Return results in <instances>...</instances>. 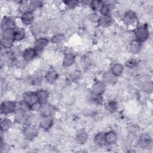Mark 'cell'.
Masks as SVG:
<instances>
[{"label":"cell","mask_w":153,"mask_h":153,"mask_svg":"<svg viewBox=\"0 0 153 153\" xmlns=\"http://www.w3.org/2000/svg\"><path fill=\"white\" fill-rule=\"evenodd\" d=\"M136 40L139 42L145 41L149 36V30L146 25H142L136 29L135 31Z\"/></svg>","instance_id":"cell-1"},{"label":"cell","mask_w":153,"mask_h":153,"mask_svg":"<svg viewBox=\"0 0 153 153\" xmlns=\"http://www.w3.org/2000/svg\"><path fill=\"white\" fill-rule=\"evenodd\" d=\"M16 109V104L11 101H5L1 106V113L4 114H10Z\"/></svg>","instance_id":"cell-2"},{"label":"cell","mask_w":153,"mask_h":153,"mask_svg":"<svg viewBox=\"0 0 153 153\" xmlns=\"http://www.w3.org/2000/svg\"><path fill=\"white\" fill-rule=\"evenodd\" d=\"M23 102H25L29 107L39 102L36 93L30 92L25 93L23 96Z\"/></svg>","instance_id":"cell-3"},{"label":"cell","mask_w":153,"mask_h":153,"mask_svg":"<svg viewBox=\"0 0 153 153\" xmlns=\"http://www.w3.org/2000/svg\"><path fill=\"white\" fill-rule=\"evenodd\" d=\"M151 141L152 140L151 136L148 134H144L140 137L138 141V144L141 148H146L150 145Z\"/></svg>","instance_id":"cell-4"},{"label":"cell","mask_w":153,"mask_h":153,"mask_svg":"<svg viewBox=\"0 0 153 153\" xmlns=\"http://www.w3.org/2000/svg\"><path fill=\"white\" fill-rule=\"evenodd\" d=\"M36 51L35 48H28L26 49L23 53V59L26 61H30L32 60L36 55Z\"/></svg>","instance_id":"cell-5"},{"label":"cell","mask_w":153,"mask_h":153,"mask_svg":"<svg viewBox=\"0 0 153 153\" xmlns=\"http://www.w3.org/2000/svg\"><path fill=\"white\" fill-rule=\"evenodd\" d=\"M105 90V84L102 81H98L96 82L92 87V91L93 94L101 95L104 93Z\"/></svg>","instance_id":"cell-6"},{"label":"cell","mask_w":153,"mask_h":153,"mask_svg":"<svg viewBox=\"0 0 153 153\" xmlns=\"http://www.w3.org/2000/svg\"><path fill=\"white\" fill-rule=\"evenodd\" d=\"M24 134L27 139H32L37 134V129L34 126H29L25 128Z\"/></svg>","instance_id":"cell-7"},{"label":"cell","mask_w":153,"mask_h":153,"mask_svg":"<svg viewBox=\"0 0 153 153\" xmlns=\"http://www.w3.org/2000/svg\"><path fill=\"white\" fill-rule=\"evenodd\" d=\"M48 43V40L45 38H39L35 42V49L38 52L42 50Z\"/></svg>","instance_id":"cell-8"},{"label":"cell","mask_w":153,"mask_h":153,"mask_svg":"<svg viewBox=\"0 0 153 153\" xmlns=\"http://www.w3.org/2000/svg\"><path fill=\"white\" fill-rule=\"evenodd\" d=\"M21 20L22 23L25 25H30L33 20V15L31 11H27L23 13L22 16Z\"/></svg>","instance_id":"cell-9"},{"label":"cell","mask_w":153,"mask_h":153,"mask_svg":"<svg viewBox=\"0 0 153 153\" xmlns=\"http://www.w3.org/2000/svg\"><path fill=\"white\" fill-rule=\"evenodd\" d=\"M136 19V18L134 13L130 11L126 12L123 17V21L124 23L128 25L134 23Z\"/></svg>","instance_id":"cell-10"},{"label":"cell","mask_w":153,"mask_h":153,"mask_svg":"<svg viewBox=\"0 0 153 153\" xmlns=\"http://www.w3.org/2000/svg\"><path fill=\"white\" fill-rule=\"evenodd\" d=\"M26 32L22 27L14 28V40L21 41L25 37Z\"/></svg>","instance_id":"cell-11"},{"label":"cell","mask_w":153,"mask_h":153,"mask_svg":"<svg viewBox=\"0 0 153 153\" xmlns=\"http://www.w3.org/2000/svg\"><path fill=\"white\" fill-rule=\"evenodd\" d=\"M105 143L108 144H114L117 140V136L114 131H109L105 134Z\"/></svg>","instance_id":"cell-12"},{"label":"cell","mask_w":153,"mask_h":153,"mask_svg":"<svg viewBox=\"0 0 153 153\" xmlns=\"http://www.w3.org/2000/svg\"><path fill=\"white\" fill-rule=\"evenodd\" d=\"M87 134L84 130H79L76 134V142L80 144L84 143L87 139Z\"/></svg>","instance_id":"cell-13"},{"label":"cell","mask_w":153,"mask_h":153,"mask_svg":"<svg viewBox=\"0 0 153 153\" xmlns=\"http://www.w3.org/2000/svg\"><path fill=\"white\" fill-rule=\"evenodd\" d=\"M38 101L42 104H45L48 99V93L46 90H40L36 93Z\"/></svg>","instance_id":"cell-14"},{"label":"cell","mask_w":153,"mask_h":153,"mask_svg":"<svg viewBox=\"0 0 153 153\" xmlns=\"http://www.w3.org/2000/svg\"><path fill=\"white\" fill-rule=\"evenodd\" d=\"M2 39L13 41V40H14V29H7L3 30Z\"/></svg>","instance_id":"cell-15"},{"label":"cell","mask_w":153,"mask_h":153,"mask_svg":"<svg viewBox=\"0 0 153 153\" xmlns=\"http://www.w3.org/2000/svg\"><path fill=\"white\" fill-rule=\"evenodd\" d=\"M53 123V120L50 117H45L41 120L40 125L41 127L45 130L50 129Z\"/></svg>","instance_id":"cell-16"},{"label":"cell","mask_w":153,"mask_h":153,"mask_svg":"<svg viewBox=\"0 0 153 153\" xmlns=\"http://www.w3.org/2000/svg\"><path fill=\"white\" fill-rule=\"evenodd\" d=\"M75 61V56L73 54L68 53L65 55L63 60V65L66 67H68L71 66Z\"/></svg>","instance_id":"cell-17"},{"label":"cell","mask_w":153,"mask_h":153,"mask_svg":"<svg viewBox=\"0 0 153 153\" xmlns=\"http://www.w3.org/2000/svg\"><path fill=\"white\" fill-rule=\"evenodd\" d=\"M45 78V80L48 82L53 83L57 80L58 78V74L55 71H50L46 74Z\"/></svg>","instance_id":"cell-18"},{"label":"cell","mask_w":153,"mask_h":153,"mask_svg":"<svg viewBox=\"0 0 153 153\" xmlns=\"http://www.w3.org/2000/svg\"><path fill=\"white\" fill-rule=\"evenodd\" d=\"M130 51L133 53H137L140 50V42L136 39L133 40L129 44Z\"/></svg>","instance_id":"cell-19"},{"label":"cell","mask_w":153,"mask_h":153,"mask_svg":"<svg viewBox=\"0 0 153 153\" xmlns=\"http://www.w3.org/2000/svg\"><path fill=\"white\" fill-rule=\"evenodd\" d=\"M14 22L9 17L5 18L2 23V28L3 30L7 29H14Z\"/></svg>","instance_id":"cell-20"},{"label":"cell","mask_w":153,"mask_h":153,"mask_svg":"<svg viewBox=\"0 0 153 153\" xmlns=\"http://www.w3.org/2000/svg\"><path fill=\"white\" fill-rule=\"evenodd\" d=\"M103 79L105 82L108 83H114L117 81V76L114 75L112 72H106L103 75Z\"/></svg>","instance_id":"cell-21"},{"label":"cell","mask_w":153,"mask_h":153,"mask_svg":"<svg viewBox=\"0 0 153 153\" xmlns=\"http://www.w3.org/2000/svg\"><path fill=\"white\" fill-rule=\"evenodd\" d=\"M117 103L114 100H109L105 103V109L109 112H114L117 109Z\"/></svg>","instance_id":"cell-22"},{"label":"cell","mask_w":153,"mask_h":153,"mask_svg":"<svg viewBox=\"0 0 153 153\" xmlns=\"http://www.w3.org/2000/svg\"><path fill=\"white\" fill-rule=\"evenodd\" d=\"M112 22V19L111 16H102V17L99 18L98 20L99 24L103 26V27H106L109 26Z\"/></svg>","instance_id":"cell-23"},{"label":"cell","mask_w":153,"mask_h":153,"mask_svg":"<svg viewBox=\"0 0 153 153\" xmlns=\"http://www.w3.org/2000/svg\"><path fill=\"white\" fill-rule=\"evenodd\" d=\"M54 109L50 105L45 106L41 111V114L44 117H50L53 114Z\"/></svg>","instance_id":"cell-24"},{"label":"cell","mask_w":153,"mask_h":153,"mask_svg":"<svg viewBox=\"0 0 153 153\" xmlns=\"http://www.w3.org/2000/svg\"><path fill=\"white\" fill-rule=\"evenodd\" d=\"M123 71V66L120 63H117L114 65L111 69L112 73L114 75H115L116 76L121 75Z\"/></svg>","instance_id":"cell-25"},{"label":"cell","mask_w":153,"mask_h":153,"mask_svg":"<svg viewBox=\"0 0 153 153\" xmlns=\"http://www.w3.org/2000/svg\"><path fill=\"white\" fill-rule=\"evenodd\" d=\"M105 134L104 133H97L94 138V142L99 145H102L105 143Z\"/></svg>","instance_id":"cell-26"},{"label":"cell","mask_w":153,"mask_h":153,"mask_svg":"<svg viewBox=\"0 0 153 153\" xmlns=\"http://www.w3.org/2000/svg\"><path fill=\"white\" fill-rule=\"evenodd\" d=\"M12 123L11 120L8 118H5L2 120L1 122V128L2 130H8L11 126Z\"/></svg>","instance_id":"cell-27"},{"label":"cell","mask_w":153,"mask_h":153,"mask_svg":"<svg viewBox=\"0 0 153 153\" xmlns=\"http://www.w3.org/2000/svg\"><path fill=\"white\" fill-rule=\"evenodd\" d=\"M65 39V36L62 34H57L52 37L51 38V42L54 44H57L60 43L62 41H63Z\"/></svg>","instance_id":"cell-28"},{"label":"cell","mask_w":153,"mask_h":153,"mask_svg":"<svg viewBox=\"0 0 153 153\" xmlns=\"http://www.w3.org/2000/svg\"><path fill=\"white\" fill-rule=\"evenodd\" d=\"M99 10H100V13L102 14V16H105L109 15L110 10H109V7L108 5L103 4Z\"/></svg>","instance_id":"cell-29"},{"label":"cell","mask_w":153,"mask_h":153,"mask_svg":"<svg viewBox=\"0 0 153 153\" xmlns=\"http://www.w3.org/2000/svg\"><path fill=\"white\" fill-rule=\"evenodd\" d=\"M102 5H103L102 2L100 1H93L90 2L91 7L94 10H99Z\"/></svg>","instance_id":"cell-30"},{"label":"cell","mask_w":153,"mask_h":153,"mask_svg":"<svg viewBox=\"0 0 153 153\" xmlns=\"http://www.w3.org/2000/svg\"><path fill=\"white\" fill-rule=\"evenodd\" d=\"M142 88H143V90L145 91H146V92H148V93H151V92H152V89H153L152 83L151 82H145L143 84Z\"/></svg>","instance_id":"cell-31"},{"label":"cell","mask_w":153,"mask_h":153,"mask_svg":"<svg viewBox=\"0 0 153 153\" xmlns=\"http://www.w3.org/2000/svg\"><path fill=\"white\" fill-rule=\"evenodd\" d=\"M138 62L136 59H131L126 62V66L129 68H134L137 66Z\"/></svg>","instance_id":"cell-32"},{"label":"cell","mask_w":153,"mask_h":153,"mask_svg":"<svg viewBox=\"0 0 153 153\" xmlns=\"http://www.w3.org/2000/svg\"><path fill=\"white\" fill-rule=\"evenodd\" d=\"M1 45L5 48H10L11 47V46L13 45V41H8V40H5V39H2V40H1Z\"/></svg>","instance_id":"cell-33"},{"label":"cell","mask_w":153,"mask_h":153,"mask_svg":"<svg viewBox=\"0 0 153 153\" xmlns=\"http://www.w3.org/2000/svg\"><path fill=\"white\" fill-rule=\"evenodd\" d=\"M81 76V72L79 71H73L71 75H70V78L72 80H75L77 79L78 78H79Z\"/></svg>","instance_id":"cell-34"},{"label":"cell","mask_w":153,"mask_h":153,"mask_svg":"<svg viewBox=\"0 0 153 153\" xmlns=\"http://www.w3.org/2000/svg\"><path fill=\"white\" fill-rule=\"evenodd\" d=\"M102 97L101 95H97V94H94L93 95V97H92V100L96 103H100L102 102Z\"/></svg>","instance_id":"cell-35"},{"label":"cell","mask_w":153,"mask_h":153,"mask_svg":"<svg viewBox=\"0 0 153 153\" xmlns=\"http://www.w3.org/2000/svg\"><path fill=\"white\" fill-rule=\"evenodd\" d=\"M41 103L39 102H38L36 103H35V104L32 105V106H30L29 108L31 109H32V110L36 111V110L39 109L41 108Z\"/></svg>","instance_id":"cell-36"},{"label":"cell","mask_w":153,"mask_h":153,"mask_svg":"<svg viewBox=\"0 0 153 153\" xmlns=\"http://www.w3.org/2000/svg\"><path fill=\"white\" fill-rule=\"evenodd\" d=\"M66 4L69 6L71 8H73L75 6H76L78 4V2L76 1H66L65 2Z\"/></svg>","instance_id":"cell-37"},{"label":"cell","mask_w":153,"mask_h":153,"mask_svg":"<svg viewBox=\"0 0 153 153\" xmlns=\"http://www.w3.org/2000/svg\"><path fill=\"white\" fill-rule=\"evenodd\" d=\"M32 30H33V32L34 33H39L40 32V30H41V27L40 26L38 25H35L32 26Z\"/></svg>","instance_id":"cell-38"},{"label":"cell","mask_w":153,"mask_h":153,"mask_svg":"<svg viewBox=\"0 0 153 153\" xmlns=\"http://www.w3.org/2000/svg\"><path fill=\"white\" fill-rule=\"evenodd\" d=\"M129 130L132 132V133H136V131H137L139 130V128L136 125H131L130 127H129Z\"/></svg>","instance_id":"cell-39"}]
</instances>
